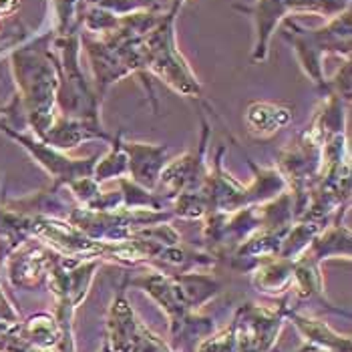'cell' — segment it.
<instances>
[{
	"mask_svg": "<svg viewBox=\"0 0 352 352\" xmlns=\"http://www.w3.org/2000/svg\"><path fill=\"white\" fill-rule=\"evenodd\" d=\"M177 2H179V0H175V4H177Z\"/></svg>",
	"mask_w": 352,
	"mask_h": 352,
	"instance_id": "1",
	"label": "cell"
}]
</instances>
